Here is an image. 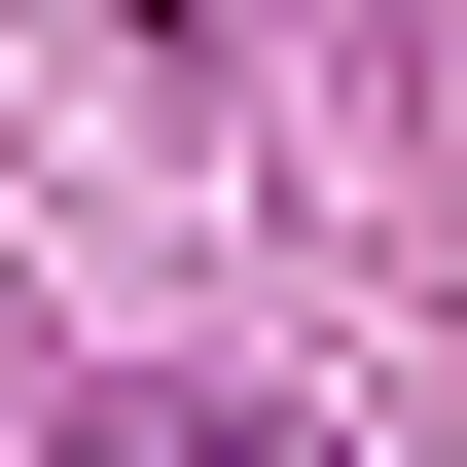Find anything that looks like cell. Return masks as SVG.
I'll return each instance as SVG.
<instances>
[{"mask_svg":"<svg viewBox=\"0 0 467 467\" xmlns=\"http://www.w3.org/2000/svg\"><path fill=\"white\" fill-rule=\"evenodd\" d=\"M36 467H324V396H72Z\"/></svg>","mask_w":467,"mask_h":467,"instance_id":"cell-1","label":"cell"}]
</instances>
